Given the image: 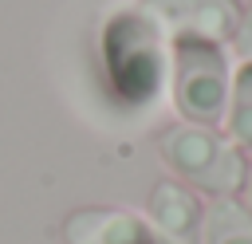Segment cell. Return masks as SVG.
Listing matches in <instances>:
<instances>
[{
    "mask_svg": "<svg viewBox=\"0 0 252 244\" xmlns=\"http://www.w3.org/2000/svg\"><path fill=\"white\" fill-rule=\"evenodd\" d=\"M173 63H177V110L193 118V126H209L220 118L224 98H228V75H224V55L217 43H173Z\"/></svg>",
    "mask_w": 252,
    "mask_h": 244,
    "instance_id": "2",
    "label": "cell"
},
{
    "mask_svg": "<svg viewBox=\"0 0 252 244\" xmlns=\"http://www.w3.org/2000/svg\"><path fill=\"white\" fill-rule=\"evenodd\" d=\"M201 236L205 244H252V213L232 197H217L201 216Z\"/></svg>",
    "mask_w": 252,
    "mask_h": 244,
    "instance_id": "6",
    "label": "cell"
},
{
    "mask_svg": "<svg viewBox=\"0 0 252 244\" xmlns=\"http://www.w3.org/2000/svg\"><path fill=\"white\" fill-rule=\"evenodd\" d=\"M232 106H228V134L236 146H252V59L236 71L232 83Z\"/></svg>",
    "mask_w": 252,
    "mask_h": 244,
    "instance_id": "7",
    "label": "cell"
},
{
    "mask_svg": "<svg viewBox=\"0 0 252 244\" xmlns=\"http://www.w3.org/2000/svg\"><path fill=\"white\" fill-rule=\"evenodd\" d=\"M232 39H236V51L252 59V4H248V12L240 16V24H236V35H232Z\"/></svg>",
    "mask_w": 252,
    "mask_h": 244,
    "instance_id": "8",
    "label": "cell"
},
{
    "mask_svg": "<svg viewBox=\"0 0 252 244\" xmlns=\"http://www.w3.org/2000/svg\"><path fill=\"white\" fill-rule=\"evenodd\" d=\"M142 12L154 20L161 35H173V43H220L236 35V0H146Z\"/></svg>",
    "mask_w": 252,
    "mask_h": 244,
    "instance_id": "3",
    "label": "cell"
},
{
    "mask_svg": "<svg viewBox=\"0 0 252 244\" xmlns=\"http://www.w3.org/2000/svg\"><path fill=\"white\" fill-rule=\"evenodd\" d=\"M63 244H150V232L126 209H79L63 220Z\"/></svg>",
    "mask_w": 252,
    "mask_h": 244,
    "instance_id": "5",
    "label": "cell"
},
{
    "mask_svg": "<svg viewBox=\"0 0 252 244\" xmlns=\"http://www.w3.org/2000/svg\"><path fill=\"white\" fill-rule=\"evenodd\" d=\"M158 153L173 173H181L189 185H197V189H205L213 197L236 193L244 185V173H248L244 153L232 142H224L209 126H193V122L161 130Z\"/></svg>",
    "mask_w": 252,
    "mask_h": 244,
    "instance_id": "1",
    "label": "cell"
},
{
    "mask_svg": "<svg viewBox=\"0 0 252 244\" xmlns=\"http://www.w3.org/2000/svg\"><path fill=\"white\" fill-rule=\"evenodd\" d=\"M244 201H248V205H244V209H248V213H252V169H248V173H244Z\"/></svg>",
    "mask_w": 252,
    "mask_h": 244,
    "instance_id": "9",
    "label": "cell"
},
{
    "mask_svg": "<svg viewBox=\"0 0 252 244\" xmlns=\"http://www.w3.org/2000/svg\"><path fill=\"white\" fill-rule=\"evenodd\" d=\"M150 244H201V205L177 181H158L150 193Z\"/></svg>",
    "mask_w": 252,
    "mask_h": 244,
    "instance_id": "4",
    "label": "cell"
}]
</instances>
